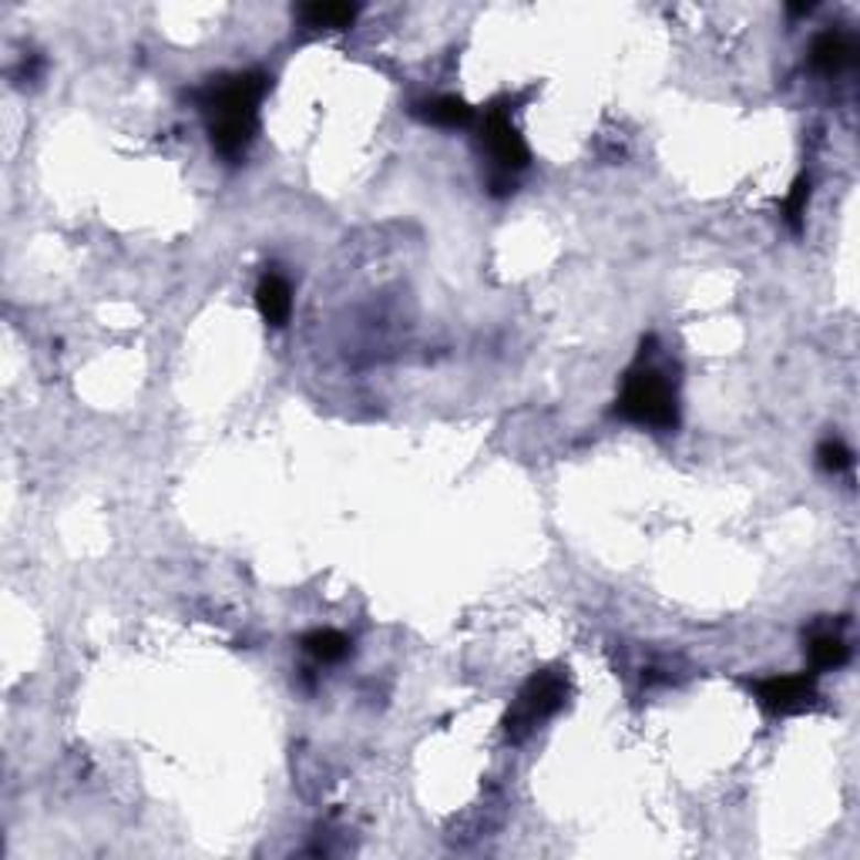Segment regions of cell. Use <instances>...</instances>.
<instances>
[{
  "mask_svg": "<svg viewBox=\"0 0 860 860\" xmlns=\"http://www.w3.org/2000/svg\"><path fill=\"white\" fill-rule=\"evenodd\" d=\"M269 92V78L259 71H243L212 82L202 92V111L208 121L212 146L226 159H239L259 128V105Z\"/></svg>",
  "mask_w": 860,
  "mask_h": 860,
  "instance_id": "6da1fadb",
  "label": "cell"
},
{
  "mask_svg": "<svg viewBox=\"0 0 860 860\" xmlns=\"http://www.w3.org/2000/svg\"><path fill=\"white\" fill-rule=\"evenodd\" d=\"M625 420L642 423V427H656V430H673L679 423V404H676V387L669 384V377L656 367L638 364L635 370H628L622 394H619V407H615Z\"/></svg>",
  "mask_w": 860,
  "mask_h": 860,
  "instance_id": "7a4b0ae2",
  "label": "cell"
},
{
  "mask_svg": "<svg viewBox=\"0 0 860 860\" xmlns=\"http://www.w3.org/2000/svg\"><path fill=\"white\" fill-rule=\"evenodd\" d=\"M568 702V676L561 669H545V673H535L518 699L512 702L508 716H505V730L515 743L528 740L545 720H551V716Z\"/></svg>",
  "mask_w": 860,
  "mask_h": 860,
  "instance_id": "3957f363",
  "label": "cell"
},
{
  "mask_svg": "<svg viewBox=\"0 0 860 860\" xmlns=\"http://www.w3.org/2000/svg\"><path fill=\"white\" fill-rule=\"evenodd\" d=\"M481 141L491 155V189L494 195H508L515 189V172H522L531 159L522 131L512 125V115L505 108H491L481 125Z\"/></svg>",
  "mask_w": 860,
  "mask_h": 860,
  "instance_id": "277c9868",
  "label": "cell"
},
{
  "mask_svg": "<svg viewBox=\"0 0 860 860\" xmlns=\"http://www.w3.org/2000/svg\"><path fill=\"white\" fill-rule=\"evenodd\" d=\"M756 696H760V702H763L770 712L791 716V712H800V709H807V706L814 702V696H817V679L807 676V673L760 679V682H756Z\"/></svg>",
  "mask_w": 860,
  "mask_h": 860,
  "instance_id": "5b68a950",
  "label": "cell"
},
{
  "mask_svg": "<svg viewBox=\"0 0 860 860\" xmlns=\"http://www.w3.org/2000/svg\"><path fill=\"white\" fill-rule=\"evenodd\" d=\"M256 307L269 326H282L293 310V290L279 272H266L256 286Z\"/></svg>",
  "mask_w": 860,
  "mask_h": 860,
  "instance_id": "8992f818",
  "label": "cell"
},
{
  "mask_svg": "<svg viewBox=\"0 0 860 860\" xmlns=\"http://www.w3.org/2000/svg\"><path fill=\"white\" fill-rule=\"evenodd\" d=\"M410 111H413L420 121L438 125V128H464V125L474 121V108H471L464 98H454V95H441V98L417 101Z\"/></svg>",
  "mask_w": 860,
  "mask_h": 860,
  "instance_id": "52a82bcc",
  "label": "cell"
},
{
  "mask_svg": "<svg viewBox=\"0 0 860 860\" xmlns=\"http://www.w3.org/2000/svg\"><path fill=\"white\" fill-rule=\"evenodd\" d=\"M810 64L824 75H837V71L853 64V41L840 31H827L810 47Z\"/></svg>",
  "mask_w": 860,
  "mask_h": 860,
  "instance_id": "ba28073f",
  "label": "cell"
},
{
  "mask_svg": "<svg viewBox=\"0 0 860 860\" xmlns=\"http://www.w3.org/2000/svg\"><path fill=\"white\" fill-rule=\"evenodd\" d=\"M303 649L316 659V663H340L350 653V638L336 628H316L303 638Z\"/></svg>",
  "mask_w": 860,
  "mask_h": 860,
  "instance_id": "9c48e42d",
  "label": "cell"
},
{
  "mask_svg": "<svg viewBox=\"0 0 860 860\" xmlns=\"http://www.w3.org/2000/svg\"><path fill=\"white\" fill-rule=\"evenodd\" d=\"M850 659V649L847 642L834 632H820L810 638V663L814 669H837Z\"/></svg>",
  "mask_w": 860,
  "mask_h": 860,
  "instance_id": "30bf717a",
  "label": "cell"
},
{
  "mask_svg": "<svg viewBox=\"0 0 860 860\" xmlns=\"http://www.w3.org/2000/svg\"><path fill=\"white\" fill-rule=\"evenodd\" d=\"M300 18L307 21V28L340 31V28H350V24H353L356 8H350V4H310V8H300Z\"/></svg>",
  "mask_w": 860,
  "mask_h": 860,
  "instance_id": "8fae6325",
  "label": "cell"
},
{
  "mask_svg": "<svg viewBox=\"0 0 860 860\" xmlns=\"http://www.w3.org/2000/svg\"><path fill=\"white\" fill-rule=\"evenodd\" d=\"M807 202H810V179L800 175L791 189V195L783 198V219L786 226H791L794 233L804 229V215H807Z\"/></svg>",
  "mask_w": 860,
  "mask_h": 860,
  "instance_id": "7c38bea8",
  "label": "cell"
},
{
  "mask_svg": "<svg viewBox=\"0 0 860 860\" xmlns=\"http://www.w3.org/2000/svg\"><path fill=\"white\" fill-rule=\"evenodd\" d=\"M853 464V454L840 444V441H827V444H820V467L824 471H847Z\"/></svg>",
  "mask_w": 860,
  "mask_h": 860,
  "instance_id": "4fadbf2b",
  "label": "cell"
},
{
  "mask_svg": "<svg viewBox=\"0 0 860 860\" xmlns=\"http://www.w3.org/2000/svg\"><path fill=\"white\" fill-rule=\"evenodd\" d=\"M814 11V4H794L791 8V14H810Z\"/></svg>",
  "mask_w": 860,
  "mask_h": 860,
  "instance_id": "5bb4252c",
  "label": "cell"
}]
</instances>
